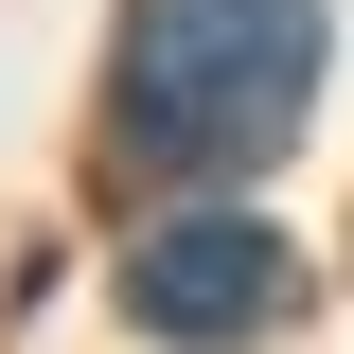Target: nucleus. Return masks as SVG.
<instances>
[{
	"mask_svg": "<svg viewBox=\"0 0 354 354\" xmlns=\"http://www.w3.org/2000/svg\"><path fill=\"white\" fill-rule=\"evenodd\" d=\"M319 106V0H142L124 71H106V124L160 177H248L283 160Z\"/></svg>",
	"mask_w": 354,
	"mask_h": 354,
	"instance_id": "nucleus-1",
	"label": "nucleus"
},
{
	"mask_svg": "<svg viewBox=\"0 0 354 354\" xmlns=\"http://www.w3.org/2000/svg\"><path fill=\"white\" fill-rule=\"evenodd\" d=\"M124 301L160 319V337H248V319H283V248H266L248 213H160L124 266Z\"/></svg>",
	"mask_w": 354,
	"mask_h": 354,
	"instance_id": "nucleus-2",
	"label": "nucleus"
}]
</instances>
